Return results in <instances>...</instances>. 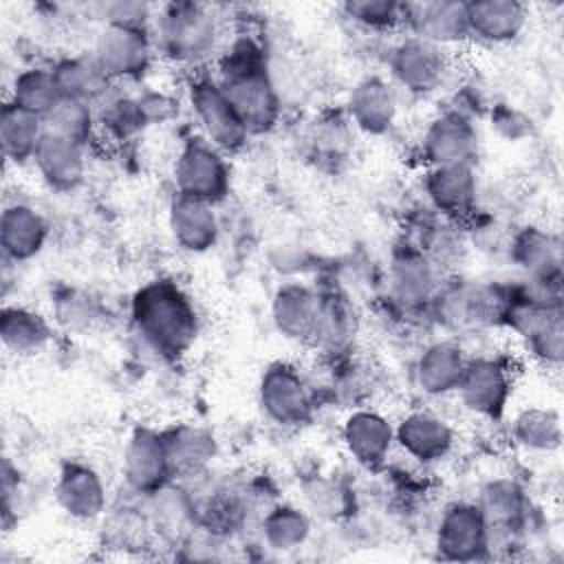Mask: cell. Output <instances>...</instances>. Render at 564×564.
<instances>
[{
  "mask_svg": "<svg viewBox=\"0 0 564 564\" xmlns=\"http://www.w3.org/2000/svg\"><path fill=\"white\" fill-rule=\"evenodd\" d=\"M130 315L143 346L163 359L185 355L198 335L196 308L172 280L145 282L132 295Z\"/></svg>",
  "mask_w": 564,
  "mask_h": 564,
  "instance_id": "6da1fadb",
  "label": "cell"
},
{
  "mask_svg": "<svg viewBox=\"0 0 564 564\" xmlns=\"http://www.w3.org/2000/svg\"><path fill=\"white\" fill-rule=\"evenodd\" d=\"M218 84L240 115L249 134L269 132L280 119V97L267 57L251 37L236 40L218 62Z\"/></svg>",
  "mask_w": 564,
  "mask_h": 564,
  "instance_id": "7a4b0ae2",
  "label": "cell"
},
{
  "mask_svg": "<svg viewBox=\"0 0 564 564\" xmlns=\"http://www.w3.org/2000/svg\"><path fill=\"white\" fill-rule=\"evenodd\" d=\"M161 53L183 66H198L214 55L220 37L216 15L198 2H170L156 13Z\"/></svg>",
  "mask_w": 564,
  "mask_h": 564,
  "instance_id": "3957f363",
  "label": "cell"
},
{
  "mask_svg": "<svg viewBox=\"0 0 564 564\" xmlns=\"http://www.w3.org/2000/svg\"><path fill=\"white\" fill-rule=\"evenodd\" d=\"M187 99L205 141L223 154L238 152L247 145L249 130L214 75H194L187 84Z\"/></svg>",
  "mask_w": 564,
  "mask_h": 564,
  "instance_id": "277c9868",
  "label": "cell"
},
{
  "mask_svg": "<svg viewBox=\"0 0 564 564\" xmlns=\"http://www.w3.org/2000/svg\"><path fill=\"white\" fill-rule=\"evenodd\" d=\"M174 183L181 196L212 205L220 203L231 187L225 154L203 137L185 141L174 163Z\"/></svg>",
  "mask_w": 564,
  "mask_h": 564,
  "instance_id": "5b68a950",
  "label": "cell"
},
{
  "mask_svg": "<svg viewBox=\"0 0 564 564\" xmlns=\"http://www.w3.org/2000/svg\"><path fill=\"white\" fill-rule=\"evenodd\" d=\"M258 401L264 416L282 427L304 425L313 414L311 388L300 370L286 361H273L262 370Z\"/></svg>",
  "mask_w": 564,
  "mask_h": 564,
  "instance_id": "8992f818",
  "label": "cell"
},
{
  "mask_svg": "<svg viewBox=\"0 0 564 564\" xmlns=\"http://www.w3.org/2000/svg\"><path fill=\"white\" fill-rule=\"evenodd\" d=\"M511 392L513 379L507 361L491 355L467 359L465 372L456 388L465 410L489 421L505 414Z\"/></svg>",
  "mask_w": 564,
  "mask_h": 564,
  "instance_id": "52a82bcc",
  "label": "cell"
},
{
  "mask_svg": "<svg viewBox=\"0 0 564 564\" xmlns=\"http://www.w3.org/2000/svg\"><path fill=\"white\" fill-rule=\"evenodd\" d=\"M90 55L112 84L141 77L152 62V42L145 29L104 24Z\"/></svg>",
  "mask_w": 564,
  "mask_h": 564,
  "instance_id": "ba28073f",
  "label": "cell"
},
{
  "mask_svg": "<svg viewBox=\"0 0 564 564\" xmlns=\"http://www.w3.org/2000/svg\"><path fill=\"white\" fill-rule=\"evenodd\" d=\"M388 66L394 84L412 95L434 93L449 70L445 48L416 35H405L392 46Z\"/></svg>",
  "mask_w": 564,
  "mask_h": 564,
  "instance_id": "9c48e42d",
  "label": "cell"
},
{
  "mask_svg": "<svg viewBox=\"0 0 564 564\" xmlns=\"http://www.w3.org/2000/svg\"><path fill=\"white\" fill-rule=\"evenodd\" d=\"M489 546V524L476 502H454L443 511L436 527V551L443 560H482L487 557Z\"/></svg>",
  "mask_w": 564,
  "mask_h": 564,
  "instance_id": "30bf717a",
  "label": "cell"
},
{
  "mask_svg": "<svg viewBox=\"0 0 564 564\" xmlns=\"http://www.w3.org/2000/svg\"><path fill=\"white\" fill-rule=\"evenodd\" d=\"M388 286L399 306L408 311L427 306L441 286L438 264L416 245H403L392 253Z\"/></svg>",
  "mask_w": 564,
  "mask_h": 564,
  "instance_id": "8fae6325",
  "label": "cell"
},
{
  "mask_svg": "<svg viewBox=\"0 0 564 564\" xmlns=\"http://www.w3.org/2000/svg\"><path fill=\"white\" fill-rule=\"evenodd\" d=\"M421 154L432 165H474L478 154V132L460 110L436 115L421 137Z\"/></svg>",
  "mask_w": 564,
  "mask_h": 564,
  "instance_id": "7c38bea8",
  "label": "cell"
},
{
  "mask_svg": "<svg viewBox=\"0 0 564 564\" xmlns=\"http://www.w3.org/2000/svg\"><path fill=\"white\" fill-rule=\"evenodd\" d=\"M509 256L524 271L527 282L549 295H560L562 245L555 234L535 225L522 227L511 238Z\"/></svg>",
  "mask_w": 564,
  "mask_h": 564,
  "instance_id": "4fadbf2b",
  "label": "cell"
},
{
  "mask_svg": "<svg viewBox=\"0 0 564 564\" xmlns=\"http://www.w3.org/2000/svg\"><path fill=\"white\" fill-rule=\"evenodd\" d=\"M123 478L134 494L154 496L167 487L172 467L165 452L163 432L152 427H134L123 449Z\"/></svg>",
  "mask_w": 564,
  "mask_h": 564,
  "instance_id": "5bb4252c",
  "label": "cell"
},
{
  "mask_svg": "<svg viewBox=\"0 0 564 564\" xmlns=\"http://www.w3.org/2000/svg\"><path fill=\"white\" fill-rule=\"evenodd\" d=\"M454 441L449 421L432 410H412L394 425V445L423 465L443 460L452 452Z\"/></svg>",
  "mask_w": 564,
  "mask_h": 564,
  "instance_id": "9a60e30c",
  "label": "cell"
},
{
  "mask_svg": "<svg viewBox=\"0 0 564 564\" xmlns=\"http://www.w3.org/2000/svg\"><path fill=\"white\" fill-rule=\"evenodd\" d=\"M410 35L432 42L441 48L469 40L467 2L458 0H430L405 2V20Z\"/></svg>",
  "mask_w": 564,
  "mask_h": 564,
  "instance_id": "2e32d148",
  "label": "cell"
},
{
  "mask_svg": "<svg viewBox=\"0 0 564 564\" xmlns=\"http://www.w3.org/2000/svg\"><path fill=\"white\" fill-rule=\"evenodd\" d=\"M423 192L443 218L460 220L476 207L478 181L474 165H432L423 176Z\"/></svg>",
  "mask_w": 564,
  "mask_h": 564,
  "instance_id": "e0dca14e",
  "label": "cell"
},
{
  "mask_svg": "<svg viewBox=\"0 0 564 564\" xmlns=\"http://www.w3.org/2000/svg\"><path fill=\"white\" fill-rule=\"evenodd\" d=\"M341 441L346 452L364 467L372 469L386 463L394 447V425L377 410H352L341 423Z\"/></svg>",
  "mask_w": 564,
  "mask_h": 564,
  "instance_id": "ac0fdd59",
  "label": "cell"
},
{
  "mask_svg": "<svg viewBox=\"0 0 564 564\" xmlns=\"http://www.w3.org/2000/svg\"><path fill=\"white\" fill-rule=\"evenodd\" d=\"M33 165L51 189L68 194L86 178V148L46 130L35 150Z\"/></svg>",
  "mask_w": 564,
  "mask_h": 564,
  "instance_id": "d6986e66",
  "label": "cell"
},
{
  "mask_svg": "<svg viewBox=\"0 0 564 564\" xmlns=\"http://www.w3.org/2000/svg\"><path fill=\"white\" fill-rule=\"evenodd\" d=\"M55 500L68 518L90 522L106 511V485L90 465L66 463L55 482Z\"/></svg>",
  "mask_w": 564,
  "mask_h": 564,
  "instance_id": "ffe728a7",
  "label": "cell"
},
{
  "mask_svg": "<svg viewBox=\"0 0 564 564\" xmlns=\"http://www.w3.org/2000/svg\"><path fill=\"white\" fill-rule=\"evenodd\" d=\"M319 293L302 282H284L271 300V319L278 333L297 344H311L317 326Z\"/></svg>",
  "mask_w": 564,
  "mask_h": 564,
  "instance_id": "44dd1931",
  "label": "cell"
},
{
  "mask_svg": "<svg viewBox=\"0 0 564 564\" xmlns=\"http://www.w3.org/2000/svg\"><path fill=\"white\" fill-rule=\"evenodd\" d=\"M463 346L454 339L427 344L414 361V383L425 397H445L456 392L467 366Z\"/></svg>",
  "mask_w": 564,
  "mask_h": 564,
  "instance_id": "7402d4cb",
  "label": "cell"
},
{
  "mask_svg": "<svg viewBox=\"0 0 564 564\" xmlns=\"http://www.w3.org/2000/svg\"><path fill=\"white\" fill-rule=\"evenodd\" d=\"M350 121L366 134L379 137L386 134L399 112V99L394 84L386 82L383 77H366L348 95L346 101Z\"/></svg>",
  "mask_w": 564,
  "mask_h": 564,
  "instance_id": "603a6c76",
  "label": "cell"
},
{
  "mask_svg": "<svg viewBox=\"0 0 564 564\" xmlns=\"http://www.w3.org/2000/svg\"><path fill=\"white\" fill-rule=\"evenodd\" d=\"M174 242L189 253H205L218 242L220 223L212 203L176 194L167 209Z\"/></svg>",
  "mask_w": 564,
  "mask_h": 564,
  "instance_id": "cb8c5ba5",
  "label": "cell"
},
{
  "mask_svg": "<svg viewBox=\"0 0 564 564\" xmlns=\"http://www.w3.org/2000/svg\"><path fill=\"white\" fill-rule=\"evenodd\" d=\"M529 9L518 0H474L467 2L469 37L485 44H509L527 26Z\"/></svg>",
  "mask_w": 564,
  "mask_h": 564,
  "instance_id": "d4e9b609",
  "label": "cell"
},
{
  "mask_svg": "<svg viewBox=\"0 0 564 564\" xmlns=\"http://www.w3.org/2000/svg\"><path fill=\"white\" fill-rule=\"evenodd\" d=\"M48 238L46 218L26 203L7 205L0 216V247L13 262H26L35 258Z\"/></svg>",
  "mask_w": 564,
  "mask_h": 564,
  "instance_id": "484cf974",
  "label": "cell"
},
{
  "mask_svg": "<svg viewBox=\"0 0 564 564\" xmlns=\"http://www.w3.org/2000/svg\"><path fill=\"white\" fill-rule=\"evenodd\" d=\"M167 460L172 467V478L176 476H196L203 469L209 467V463L216 458L218 445L212 432L198 427V425H176L167 432H163Z\"/></svg>",
  "mask_w": 564,
  "mask_h": 564,
  "instance_id": "4316f807",
  "label": "cell"
},
{
  "mask_svg": "<svg viewBox=\"0 0 564 564\" xmlns=\"http://www.w3.org/2000/svg\"><path fill=\"white\" fill-rule=\"evenodd\" d=\"M0 337L9 352L29 357L42 352L51 339L53 330L46 317L26 306H4L0 313Z\"/></svg>",
  "mask_w": 564,
  "mask_h": 564,
  "instance_id": "83f0119b",
  "label": "cell"
},
{
  "mask_svg": "<svg viewBox=\"0 0 564 564\" xmlns=\"http://www.w3.org/2000/svg\"><path fill=\"white\" fill-rule=\"evenodd\" d=\"M90 106L95 110L97 130L112 141H128L148 128L137 95L123 93L117 84H112Z\"/></svg>",
  "mask_w": 564,
  "mask_h": 564,
  "instance_id": "f1b7e54d",
  "label": "cell"
},
{
  "mask_svg": "<svg viewBox=\"0 0 564 564\" xmlns=\"http://www.w3.org/2000/svg\"><path fill=\"white\" fill-rule=\"evenodd\" d=\"M46 132L44 119L7 101L0 112V143L4 156L22 165L26 161H33L35 150Z\"/></svg>",
  "mask_w": 564,
  "mask_h": 564,
  "instance_id": "f546056e",
  "label": "cell"
},
{
  "mask_svg": "<svg viewBox=\"0 0 564 564\" xmlns=\"http://www.w3.org/2000/svg\"><path fill=\"white\" fill-rule=\"evenodd\" d=\"M51 70L62 97L93 104L112 86L90 53L62 57L51 66Z\"/></svg>",
  "mask_w": 564,
  "mask_h": 564,
  "instance_id": "4dcf8cb0",
  "label": "cell"
},
{
  "mask_svg": "<svg viewBox=\"0 0 564 564\" xmlns=\"http://www.w3.org/2000/svg\"><path fill=\"white\" fill-rule=\"evenodd\" d=\"M357 330V317L346 297L328 293L319 295L317 326L313 335V346L324 352H341L350 346Z\"/></svg>",
  "mask_w": 564,
  "mask_h": 564,
  "instance_id": "1f68e13d",
  "label": "cell"
},
{
  "mask_svg": "<svg viewBox=\"0 0 564 564\" xmlns=\"http://www.w3.org/2000/svg\"><path fill=\"white\" fill-rule=\"evenodd\" d=\"M476 505L482 511L489 531H511L524 518L527 498L516 480L494 478L480 489Z\"/></svg>",
  "mask_w": 564,
  "mask_h": 564,
  "instance_id": "d6a6232c",
  "label": "cell"
},
{
  "mask_svg": "<svg viewBox=\"0 0 564 564\" xmlns=\"http://www.w3.org/2000/svg\"><path fill=\"white\" fill-rule=\"evenodd\" d=\"M511 434L520 447L549 454L555 452L562 443V419L551 408L531 405L513 416Z\"/></svg>",
  "mask_w": 564,
  "mask_h": 564,
  "instance_id": "836d02e7",
  "label": "cell"
},
{
  "mask_svg": "<svg viewBox=\"0 0 564 564\" xmlns=\"http://www.w3.org/2000/svg\"><path fill=\"white\" fill-rule=\"evenodd\" d=\"M59 99H62V93L55 84L51 68L29 66L13 77L9 101L42 119L53 110V106Z\"/></svg>",
  "mask_w": 564,
  "mask_h": 564,
  "instance_id": "e575fe53",
  "label": "cell"
},
{
  "mask_svg": "<svg viewBox=\"0 0 564 564\" xmlns=\"http://www.w3.org/2000/svg\"><path fill=\"white\" fill-rule=\"evenodd\" d=\"M311 535L308 516L293 505H278L262 518V540L273 551H293Z\"/></svg>",
  "mask_w": 564,
  "mask_h": 564,
  "instance_id": "d590c367",
  "label": "cell"
},
{
  "mask_svg": "<svg viewBox=\"0 0 564 564\" xmlns=\"http://www.w3.org/2000/svg\"><path fill=\"white\" fill-rule=\"evenodd\" d=\"M44 126L48 132L66 137L84 148L90 143L95 132H99L93 106L88 101L70 97H62L53 106V110L44 117Z\"/></svg>",
  "mask_w": 564,
  "mask_h": 564,
  "instance_id": "8d00e7d4",
  "label": "cell"
},
{
  "mask_svg": "<svg viewBox=\"0 0 564 564\" xmlns=\"http://www.w3.org/2000/svg\"><path fill=\"white\" fill-rule=\"evenodd\" d=\"M341 11L368 31H394L405 20V2L394 0H348L341 4Z\"/></svg>",
  "mask_w": 564,
  "mask_h": 564,
  "instance_id": "74e56055",
  "label": "cell"
},
{
  "mask_svg": "<svg viewBox=\"0 0 564 564\" xmlns=\"http://www.w3.org/2000/svg\"><path fill=\"white\" fill-rule=\"evenodd\" d=\"M55 319L68 330H86L97 319V306L79 291H64L55 302Z\"/></svg>",
  "mask_w": 564,
  "mask_h": 564,
  "instance_id": "f35d334b",
  "label": "cell"
},
{
  "mask_svg": "<svg viewBox=\"0 0 564 564\" xmlns=\"http://www.w3.org/2000/svg\"><path fill=\"white\" fill-rule=\"evenodd\" d=\"M306 500L315 509V513L324 518H335L346 509V489L337 480L315 478L306 487Z\"/></svg>",
  "mask_w": 564,
  "mask_h": 564,
  "instance_id": "ab89813d",
  "label": "cell"
},
{
  "mask_svg": "<svg viewBox=\"0 0 564 564\" xmlns=\"http://www.w3.org/2000/svg\"><path fill=\"white\" fill-rule=\"evenodd\" d=\"M101 18L106 20V24H121V26L145 29L148 20L152 18V9L145 2L117 0V2L101 4Z\"/></svg>",
  "mask_w": 564,
  "mask_h": 564,
  "instance_id": "60d3db41",
  "label": "cell"
},
{
  "mask_svg": "<svg viewBox=\"0 0 564 564\" xmlns=\"http://www.w3.org/2000/svg\"><path fill=\"white\" fill-rule=\"evenodd\" d=\"M137 101L145 119V126H159V123L172 121L178 115L176 99L161 90H143L137 95Z\"/></svg>",
  "mask_w": 564,
  "mask_h": 564,
  "instance_id": "b9f144b4",
  "label": "cell"
}]
</instances>
